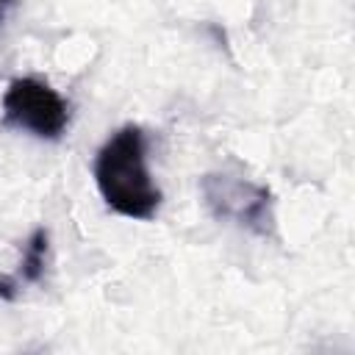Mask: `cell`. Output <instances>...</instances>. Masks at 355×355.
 <instances>
[{
	"instance_id": "cell-2",
	"label": "cell",
	"mask_w": 355,
	"mask_h": 355,
	"mask_svg": "<svg viewBox=\"0 0 355 355\" xmlns=\"http://www.w3.org/2000/svg\"><path fill=\"white\" fill-rule=\"evenodd\" d=\"M200 194L208 214L219 222L250 230L252 236H275V197L266 186L230 172H205Z\"/></svg>"
},
{
	"instance_id": "cell-4",
	"label": "cell",
	"mask_w": 355,
	"mask_h": 355,
	"mask_svg": "<svg viewBox=\"0 0 355 355\" xmlns=\"http://www.w3.org/2000/svg\"><path fill=\"white\" fill-rule=\"evenodd\" d=\"M47 252H50V233L44 227H36L25 247H22V261H19V272L14 275L17 283L22 286H36L44 280V269H47Z\"/></svg>"
},
{
	"instance_id": "cell-1",
	"label": "cell",
	"mask_w": 355,
	"mask_h": 355,
	"mask_svg": "<svg viewBox=\"0 0 355 355\" xmlns=\"http://www.w3.org/2000/svg\"><path fill=\"white\" fill-rule=\"evenodd\" d=\"M94 183L105 205L128 219H153L161 208V189L147 169V136L139 125L114 130L94 155Z\"/></svg>"
},
{
	"instance_id": "cell-6",
	"label": "cell",
	"mask_w": 355,
	"mask_h": 355,
	"mask_svg": "<svg viewBox=\"0 0 355 355\" xmlns=\"http://www.w3.org/2000/svg\"><path fill=\"white\" fill-rule=\"evenodd\" d=\"M17 3H19V0H0V31H3V25H6L8 14L17 8Z\"/></svg>"
},
{
	"instance_id": "cell-3",
	"label": "cell",
	"mask_w": 355,
	"mask_h": 355,
	"mask_svg": "<svg viewBox=\"0 0 355 355\" xmlns=\"http://www.w3.org/2000/svg\"><path fill=\"white\" fill-rule=\"evenodd\" d=\"M3 125L55 141L69 128V103L39 78H14L3 94Z\"/></svg>"
},
{
	"instance_id": "cell-5",
	"label": "cell",
	"mask_w": 355,
	"mask_h": 355,
	"mask_svg": "<svg viewBox=\"0 0 355 355\" xmlns=\"http://www.w3.org/2000/svg\"><path fill=\"white\" fill-rule=\"evenodd\" d=\"M17 288H19V283L14 275H0V300H6V302L17 300Z\"/></svg>"
}]
</instances>
